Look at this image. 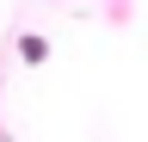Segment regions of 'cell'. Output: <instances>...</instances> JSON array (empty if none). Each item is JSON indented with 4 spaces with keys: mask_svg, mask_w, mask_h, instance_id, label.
Here are the masks:
<instances>
[{
    "mask_svg": "<svg viewBox=\"0 0 148 142\" xmlns=\"http://www.w3.org/2000/svg\"><path fill=\"white\" fill-rule=\"evenodd\" d=\"M18 56H25V62L37 68V62H49V43L37 37V31H25V37H18Z\"/></svg>",
    "mask_w": 148,
    "mask_h": 142,
    "instance_id": "obj_1",
    "label": "cell"
}]
</instances>
